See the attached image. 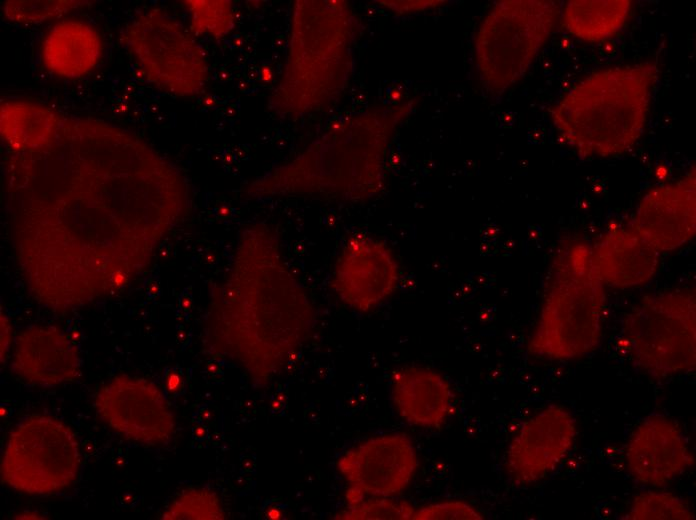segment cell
<instances>
[{"label":"cell","instance_id":"6","mask_svg":"<svg viewBox=\"0 0 696 520\" xmlns=\"http://www.w3.org/2000/svg\"><path fill=\"white\" fill-rule=\"evenodd\" d=\"M336 468L347 484L346 505L366 497H397L415 476L417 449L404 433H383L345 450Z\"/></svg>","mask_w":696,"mask_h":520},{"label":"cell","instance_id":"16","mask_svg":"<svg viewBox=\"0 0 696 520\" xmlns=\"http://www.w3.org/2000/svg\"><path fill=\"white\" fill-rule=\"evenodd\" d=\"M630 9L628 0L570 1L563 7L561 18L572 35L597 42L617 33L625 24Z\"/></svg>","mask_w":696,"mask_h":520},{"label":"cell","instance_id":"26","mask_svg":"<svg viewBox=\"0 0 696 520\" xmlns=\"http://www.w3.org/2000/svg\"><path fill=\"white\" fill-rule=\"evenodd\" d=\"M21 515L27 516L26 518H33V519L40 518V517H37V516H39L37 513H30V512H29V513H26V514H23V513H22V514H19V516H21Z\"/></svg>","mask_w":696,"mask_h":520},{"label":"cell","instance_id":"7","mask_svg":"<svg viewBox=\"0 0 696 520\" xmlns=\"http://www.w3.org/2000/svg\"><path fill=\"white\" fill-rule=\"evenodd\" d=\"M577 421L562 404L546 405L526 419L511 438L504 469L512 484L529 486L550 475L573 448Z\"/></svg>","mask_w":696,"mask_h":520},{"label":"cell","instance_id":"5","mask_svg":"<svg viewBox=\"0 0 696 520\" xmlns=\"http://www.w3.org/2000/svg\"><path fill=\"white\" fill-rule=\"evenodd\" d=\"M79 447L71 429L48 416H33L10 433L3 450V481L27 494H51L70 486L79 471Z\"/></svg>","mask_w":696,"mask_h":520},{"label":"cell","instance_id":"8","mask_svg":"<svg viewBox=\"0 0 696 520\" xmlns=\"http://www.w3.org/2000/svg\"><path fill=\"white\" fill-rule=\"evenodd\" d=\"M400 276L398 259L386 242L357 234L343 244L338 254L331 286L345 306L366 313L395 292Z\"/></svg>","mask_w":696,"mask_h":520},{"label":"cell","instance_id":"22","mask_svg":"<svg viewBox=\"0 0 696 520\" xmlns=\"http://www.w3.org/2000/svg\"><path fill=\"white\" fill-rule=\"evenodd\" d=\"M483 514L472 504L463 500H443L431 502L415 508L411 519L441 520L463 519L480 520Z\"/></svg>","mask_w":696,"mask_h":520},{"label":"cell","instance_id":"3","mask_svg":"<svg viewBox=\"0 0 696 520\" xmlns=\"http://www.w3.org/2000/svg\"><path fill=\"white\" fill-rule=\"evenodd\" d=\"M619 340L631 364L653 380L692 372L696 366L695 290L670 288L643 296L624 316Z\"/></svg>","mask_w":696,"mask_h":520},{"label":"cell","instance_id":"23","mask_svg":"<svg viewBox=\"0 0 696 520\" xmlns=\"http://www.w3.org/2000/svg\"><path fill=\"white\" fill-rule=\"evenodd\" d=\"M165 388L171 395L180 393L183 389V378L181 374L174 370H170L165 375Z\"/></svg>","mask_w":696,"mask_h":520},{"label":"cell","instance_id":"4","mask_svg":"<svg viewBox=\"0 0 696 520\" xmlns=\"http://www.w3.org/2000/svg\"><path fill=\"white\" fill-rule=\"evenodd\" d=\"M121 40L148 82L177 96L201 93L207 82L205 52L174 17L160 8L137 12Z\"/></svg>","mask_w":696,"mask_h":520},{"label":"cell","instance_id":"10","mask_svg":"<svg viewBox=\"0 0 696 520\" xmlns=\"http://www.w3.org/2000/svg\"><path fill=\"white\" fill-rule=\"evenodd\" d=\"M101 392L115 402H96L97 411L114 431L146 445H162L174 434L175 418L160 389L143 379L115 378Z\"/></svg>","mask_w":696,"mask_h":520},{"label":"cell","instance_id":"15","mask_svg":"<svg viewBox=\"0 0 696 520\" xmlns=\"http://www.w3.org/2000/svg\"><path fill=\"white\" fill-rule=\"evenodd\" d=\"M59 129L60 117L49 107L27 101L1 103V135L14 149L45 147L55 139Z\"/></svg>","mask_w":696,"mask_h":520},{"label":"cell","instance_id":"21","mask_svg":"<svg viewBox=\"0 0 696 520\" xmlns=\"http://www.w3.org/2000/svg\"><path fill=\"white\" fill-rule=\"evenodd\" d=\"M415 507L408 501L397 497H366L361 501L346 505L335 514V519H411Z\"/></svg>","mask_w":696,"mask_h":520},{"label":"cell","instance_id":"11","mask_svg":"<svg viewBox=\"0 0 696 520\" xmlns=\"http://www.w3.org/2000/svg\"><path fill=\"white\" fill-rule=\"evenodd\" d=\"M695 168L669 184L650 189L631 223L659 252L687 244L696 232Z\"/></svg>","mask_w":696,"mask_h":520},{"label":"cell","instance_id":"9","mask_svg":"<svg viewBox=\"0 0 696 520\" xmlns=\"http://www.w3.org/2000/svg\"><path fill=\"white\" fill-rule=\"evenodd\" d=\"M629 476L647 488H661L688 471L694 457L681 426L663 413H650L632 429L624 451Z\"/></svg>","mask_w":696,"mask_h":520},{"label":"cell","instance_id":"14","mask_svg":"<svg viewBox=\"0 0 696 520\" xmlns=\"http://www.w3.org/2000/svg\"><path fill=\"white\" fill-rule=\"evenodd\" d=\"M102 42L97 30L87 22L63 20L45 35L41 59L52 74L76 79L87 75L99 63Z\"/></svg>","mask_w":696,"mask_h":520},{"label":"cell","instance_id":"24","mask_svg":"<svg viewBox=\"0 0 696 520\" xmlns=\"http://www.w3.org/2000/svg\"><path fill=\"white\" fill-rule=\"evenodd\" d=\"M8 328H9V326H8L7 322L4 321V323H3V321H2V337H1L2 345H1V347H2V352L4 350V355L6 354V350L8 349L7 347H8V344L10 342V337L7 336V335H10V332H8Z\"/></svg>","mask_w":696,"mask_h":520},{"label":"cell","instance_id":"20","mask_svg":"<svg viewBox=\"0 0 696 520\" xmlns=\"http://www.w3.org/2000/svg\"><path fill=\"white\" fill-rule=\"evenodd\" d=\"M218 495L203 488L187 489L177 495L163 514L164 519H223Z\"/></svg>","mask_w":696,"mask_h":520},{"label":"cell","instance_id":"2","mask_svg":"<svg viewBox=\"0 0 696 520\" xmlns=\"http://www.w3.org/2000/svg\"><path fill=\"white\" fill-rule=\"evenodd\" d=\"M605 284L595 268L591 246L564 244L550 266L540 312L527 349L552 361H572L593 352L602 336Z\"/></svg>","mask_w":696,"mask_h":520},{"label":"cell","instance_id":"18","mask_svg":"<svg viewBox=\"0 0 696 520\" xmlns=\"http://www.w3.org/2000/svg\"><path fill=\"white\" fill-rule=\"evenodd\" d=\"M184 3L195 35L221 38L234 28L235 16L230 1L189 0Z\"/></svg>","mask_w":696,"mask_h":520},{"label":"cell","instance_id":"12","mask_svg":"<svg viewBox=\"0 0 696 520\" xmlns=\"http://www.w3.org/2000/svg\"><path fill=\"white\" fill-rule=\"evenodd\" d=\"M390 397L398 416L405 423L422 429L443 426L454 403L447 378L432 368L420 365H406L393 371Z\"/></svg>","mask_w":696,"mask_h":520},{"label":"cell","instance_id":"25","mask_svg":"<svg viewBox=\"0 0 696 520\" xmlns=\"http://www.w3.org/2000/svg\"><path fill=\"white\" fill-rule=\"evenodd\" d=\"M147 291L151 296L157 295L158 287L157 283L154 281H149L147 285Z\"/></svg>","mask_w":696,"mask_h":520},{"label":"cell","instance_id":"13","mask_svg":"<svg viewBox=\"0 0 696 520\" xmlns=\"http://www.w3.org/2000/svg\"><path fill=\"white\" fill-rule=\"evenodd\" d=\"M591 250L599 277L612 287L643 286L654 277L659 266L660 253L631 221L609 228Z\"/></svg>","mask_w":696,"mask_h":520},{"label":"cell","instance_id":"19","mask_svg":"<svg viewBox=\"0 0 696 520\" xmlns=\"http://www.w3.org/2000/svg\"><path fill=\"white\" fill-rule=\"evenodd\" d=\"M85 3L76 0H10L4 2L3 14L10 22L31 25L62 17Z\"/></svg>","mask_w":696,"mask_h":520},{"label":"cell","instance_id":"1","mask_svg":"<svg viewBox=\"0 0 696 520\" xmlns=\"http://www.w3.org/2000/svg\"><path fill=\"white\" fill-rule=\"evenodd\" d=\"M658 61L595 71L574 85L551 110L553 124L579 156L626 153L645 131Z\"/></svg>","mask_w":696,"mask_h":520},{"label":"cell","instance_id":"17","mask_svg":"<svg viewBox=\"0 0 696 520\" xmlns=\"http://www.w3.org/2000/svg\"><path fill=\"white\" fill-rule=\"evenodd\" d=\"M694 518L691 506L683 497L672 492L657 490V488H648L636 494L627 512L621 517L626 520H692Z\"/></svg>","mask_w":696,"mask_h":520}]
</instances>
